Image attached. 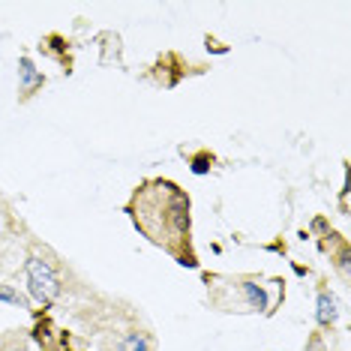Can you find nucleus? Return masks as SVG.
<instances>
[{"instance_id":"obj_1","label":"nucleus","mask_w":351,"mask_h":351,"mask_svg":"<svg viewBox=\"0 0 351 351\" xmlns=\"http://www.w3.org/2000/svg\"><path fill=\"white\" fill-rule=\"evenodd\" d=\"M132 226L141 231L154 246L169 252L178 265L193 267V219H189V195L174 180L150 178L126 202Z\"/></svg>"},{"instance_id":"obj_2","label":"nucleus","mask_w":351,"mask_h":351,"mask_svg":"<svg viewBox=\"0 0 351 351\" xmlns=\"http://www.w3.org/2000/svg\"><path fill=\"white\" fill-rule=\"evenodd\" d=\"M27 282H30V294L39 300V303H54L60 294V282L58 276L51 274V267L39 258H27Z\"/></svg>"},{"instance_id":"obj_3","label":"nucleus","mask_w":351,"mask_h":351,"mask_svg":"<svg viewBox=\"0 0 351 351\" xmlns=\"http://www.w3.org/2000/svg\"><path fill=\"white\" fill-rule=\"evenodd\" d=\"M318 306H322V313H318V318L327 324V322H333V298H327V294H322V300H318Z\"/></svg>"},{"instance_id":"obj_4","label":"nucleus","mask_w":351,"mask_h":351,"mask_svg":"<svg viewBox=\"0 0 351 351\" xmlns=\"http://www.w3.org/2000/svg\"><path fill=\"white\" fill-rule=\"evenodd\" d=\"M126 351H147V342L141 337H130L126 339Z\"/></svg>"},{"instance_id":"obj_5","label":"nucleus","mask_w":351,"mask_h":351,"mask_svg":"<svg viewBox=\"0 0 351 351\" xmlns=\"http://www.w3.org/2000/svg\"><path fill=\"white\" fill-rule=\"evenodd\" d=\"M0 300L19 303V306H21V303H25V300H21V294H15V291H10V289H3V285H0Z\"/></svg>"}]
</instances>
